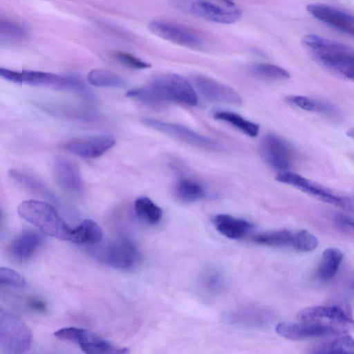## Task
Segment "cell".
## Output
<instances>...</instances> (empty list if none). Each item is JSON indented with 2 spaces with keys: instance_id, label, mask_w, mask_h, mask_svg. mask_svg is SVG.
Masks as SVG:
<instances>
[{
  "instance_id": "cell-1",
  "label": "cell",
  "mask_w": 354,
  "mask_h": 354,
  "mask_svg": "<svg viewBox=\"0 0 354 354\" xmlns=\"http://www.w3.org/2000/svg\"><path fill=\"white\" fill-rule=\"evenodd\" d=\"M126 96L157 107L171 102L189 106L198 104V96L194 86L185 77L174 73L156 75L146 85L128 91Z\"/></svg>"
},
{
  "instance_id": "cell-2",
  "label": "cell",
  "mask_w": 354,
  "mask_h": 354,
  "mask_svg": "<svg viewBox=\"0 0 354 354\" xmlns=\"http://www.w3.org/2000/svg\"><path fill=\"white\" fill-rule=\"evenodd\" d=\"M302 44L320 65L339 76L354 80L353 49L313 34L304 36Z\"/></svg>"
},
{
  "instance_id": "cell-3",
  "label": "cell",
  "mask_w": 354,
  "mask_h": 354,
  "mask_svg": "<svg viewBox=\"0 0 354 354\" xmlns=\"http://www.w3.org/2000/svg\"><path fill=\"white\" fill-rule=\"evenodd\" d=\"M18 214L44 234L62 241H70L72 230L50 204L37 200L23 201Z\"/></svg>"
},
{
  "instance_id": "cell-4",
  "label": "cell",
  "mask_w": 354,
  "mask_h": 354,
  "mask_svg": "<svg viewBox=\"0 0 354 354\" xmlns=\"http://www.w3.org/2000/svg\"><path fill=\"white\" fill-rule=\"evenodd\" d=\"M0 75L8 82L19 84L62 90H83L85 87L81 78L73 75H58L39 71H15L1 67Z\"/></svg>"
},
{
  "instance_id": "cell-5",
  "label": "cell",
  "mask_w": 354,
  "mask_h": 354,
  "mask_svg": "<svg viewBox=\"0 0 354 354\" xmlns=\"http://www.w3.org/2000/svg\"><path fill=\"white\" fill-rule=\"evenodd\" d=\"M32 344V333L28 326L12 313L0 310V344L9 354H24Z\"/></svg>"
},
{
  "instance_id": "cell-6",
  "label": "cell",
  "mask_w": 354,
  "mask_h": 354,
  "mask_svg": "<svg viewBox=\"0 0 354 354\" xmlns=\"http://www.w3.org/2000/svg\"><path fill=\"white\" fill-rule=\"evenodd\" d=\"M175 3L190 15L218 24H234L242 16V10L232 1H184Z\"/></svg>"
},
{
  "instance_id": "cell-7",
  "label": "cell",
  "mask_w": 354,
  "mask_h": 354,
  "mask_svg": "<svg viewBox=\"0 0 354 354\" xmlns=\"http://www.w3.org/2000/svg\"><path fill=\"white\" fill-rule=\"evenodd\" d=\"M95 258L111 268L128 270L135 268L140 260V254L135 243L127 238L111 241L95 252Z\"/></svg>"
},
{
  "instance_id": "cell-8",
  "label": "cell",
  "mask_w": 354,
  "mask_h": 354,
  "mask_svg": "<svg viewBox=\"0 0 354 354\" xmlns=\"http://www.w3.org/2000/svg\"><path fill=\"white\" fill-rule=\"evenodd\" d=\"M55 336L63 341L77 344L85 354H129V350L112 344L93 333L77 327H66L55 332Z\"/></svg>"
},
{
  "instance_id": "cell-9",
  "label": "cell",
  "mask_w": 354,
  "mask_h": 354,
  "mask_svg": "<svg viewBox=\"0 0 354 354\" xmlns=\"http://www.w3.org/2000/svg\"><path fill=\"white\" fill-rule=\"evenodd\" d=\"M300 322L317 323L334 327L342 333L354 331V319L348 309L337 305L313 306L299 310Z\"/></svg>"
},
{
  "instance_id": "cell-10",
  "label": "cell",
  "mask_w": 354,
  "mask_h": 354,
  "mask_svg": "<svg viewBox=\"0 0 354 354\" xmlns=\"http://www.w3.org/2000/svg\"><path fill=\"white\" fill-rule=\"evenodd\" d=\"M276 180L292 186L325 203L348 210L351 209V197L337 192L299 174L290 171L280 172L276 176Z\"/></svg>"
},
{
  "instance_id": "cell-11",
  "label": "cell",
  "mask_w": 354,
  "mask_h": 354,
  "mask_svg": "<svg viewBox=\"0 0 354 354\" xmlns=\"http://www.w3.org/2000/svg\"><path fill=\"white\" fill-rule=\"evenodd\" d=\"M141 122L151 129L199 148L212 151H219L223 149L222 145L216 140L179 124L151 118H143Z\"/></svg>"
},
{
  "instance_id": "cell-12",
  "label": "cell",
  "mask_w": 354,
  "mask_h": 354,
  "mask_svg": "<svg viewBox=\"0 0 354 354\" xmlns=\"http://www.w3.org/2000/svg\"><path fill=\"white\" fill-rule=\"evenodd\" d=\"M259 150L263 160L272 168L281 172L292 168L295 151L285 139L274 133H268L261 140Z\"/></svg>"
},
{
  "instance_id": "cell-13",
  "label": "cell",
  "mask_w": 354,
  "mask_h": 354,
  "mask_svg": "<svg viewBox=\"0 0 354 354\" xmlns=\"http://www.w3.org/2000/svg\"><path fill=\"white\" fill-rule=\"evenodd\" d=\"M148 28L156 36L184 47L196 50L205 46V40L198 32L180 24L156 20L151 21Z\"/></svg>"
},
{
  "instance_id": "cell-14",
  "label": "cell",
  "mask_w": 354,
  "mask_h": 354,
  "mask_svg": "<svg viewBox=\"0 0 354 354\" xmlns=\"http://www.w3.org/2000/svg\"><path fill=\"white\" fill-rule=\"evenodd\" d=\"M274 311L261 305H247L227 311L223 315L225 322L237 326L263 328L275 319Z\"/></svg>"
},
{
  "instance_id": "cell-15",
  "label": "cell",
  "mask_w": 354,
  "mask_h": 354,
  "mask_svg": "<svg viewBox=\"0 0 354 354\" xmlns=\"http://www.w3.org/2000/svg\"><path fill=\"white\" fill-rule=\"evenodd\" d=\"M192 81L194 88L208 101L232 105L242 104V98L236 90L212 77L196 75Z\"/></svg>"
},
{
  "instance_id": "cell-16",
  "label": "cell",
  "mask_w": 354,
  "mask_h": 354,
  "mask_svg": "<svg viewBox=\"0 0 354 354\" xmlns=\"http://www.w3.org/2000/svg\"><path fill=\"white\" fill-rule=\"evenodd\" d=\"M275 330L280 336L291 340H304L345 334L332 326L304 322H281L277 324Z\"/></svg>"
},
{
  "instance_id": "cell-17",
  "label": "cell",
  "mask_w": 354,
  "mask_h": 354,
  "mask_svg": "<svg viewBox=\"0 0 354 354\" xmlns=\"http://www.w3.org/2000/svg\"><path fill=\"white\" fill-rule=\"evenodd\" d=\"M52 173L56 184L68 194L83 192L84 184L77 164L64 156H56L52 163Z\"/></svg>"
},
{
  "instance_id": "cell-18",
  "label": "cell",
  "mask_w": 354,
  "mask_h": 354,
  "mask_svg": "<svg viewBox=\"0 0 354 354\" xmlns=\"http://www.w3.org/2000/svg\"><path fill=\"white\" fill-rule=\"evenodd\" d=\"M115 144L113 137L108 135L71 139L64 144L68 152L86 159L100 157Z\"/></svg>"
},
{
  "instance_id": "cell-19",
  "label": "cell",
  "mask_w": 354,
  "mask_h": 354,
  "mask_svg": "<svg viewBox=\"0 0 354 354\" xmlns=\"http://www.w3.org/2000/svg\"><path fill=\"white\" fill-rule=\"evenodd\" d=\"M317 20L354 37V15L328 5L314 3L306 7Z\"/></svg>"
},
{
  "instance_id": "cell-20",
  "label": "cell",
  "mask_w": 354,
  "mask_h": 354,
  "mask_svg": "<svg viewBox=\"0 0 354 354\" xmlns=\"http://www.w3.org/2000/svg\"><path fill=\"white\" fill-rule=\"evenodd\" d=\"M42 242L41 236L36 232H23L10 243L8 251L17 261H24L31 257Z\"/></svg>"
},
{
  "instance_id": "cell-21",
  "label": "cell",
  "mask_w": 354,
  "mask_h": 354,
  "mask_svg": "<svg viewBox=\"0 0 354 354\" xmlns=\"http://www.w3.org/2000/svg\"><path fill=\"white\" fill-rule=\"evenodd\" d=\"M309 354H354V337L345 333L318 342L308 348Z\"/></svg>"
},
{
  "instance_id": "cell-22",
  "label": "cell",
  "mask_w": 354,
  "mask_h": 354,
  "mask_svg": "<svg viewBox=\"0 0 354 354\" xmlns=\"http://www.w3.org/2000/svg\"><path fill=\"white\" fill-rule=\"evenodd\" d=\"M8 174L11 178L33 194L50 201H56L55 196L45 183L32 173L24 169H12Z\"/></svg>"
},
{
  "instance_id": "cell-23",
  "label": "cell",
  "mask_w": 354,
  "mask_h": 354,
  "mask_svg": "<svg viewBox=\"0 0 354 354\" xmlns=\"http://www.w3.org/2000/svg\"><path fill=\"white\" fill-rule=\"evenodd\" d=\"M214 223L221 234L231 239L242 238L252 227L248 221L224 214L216 215Z\"/></svg>"
},
{
  "instance_id": "cell-24",
  "label": "cell",
  "mask_w": 354,
  "mask_h": 354,
  "mask_svg": "<svg viewBox=\"0 0 354 354\" xmlns=\"http://www.w3.org/2000/svg\"><path fill=\"white\" fill-rule=\"evenodd\" d=\"M286 101L304 111L323 113L333 118L338 117L339 115V111L335 106L322 100L292 95L287 96Z\"/></svg>"
},
{
  "instance_id": "cell-25",
  "label": "cell",
  "mask_w": 354,
  "mask_h": 354,
  "mask_svg": "<svg viewBox=\"0 0 354 354\" xmlns=\"http://www.w3.org/2000/svg\"><path fill=\"white\" fill-rule=\"evenodd\" d=\"M344 259L342 251L337 248L324 250L317 268V276L322 281L332 279L337 274Z\"/></svg>"
},
{
  "instance_id": "cell-26",
  "label": "cell",
  "mask_w": 354,
  "mask_h": 354,
  "mask_svg": "<svg viewBox=\"0 0 354 354\" xmlns=\"http://www.w3.org/2000/svg\"><path fill=\"white\" fill-rule=\"evenodd\" d=\"M103 238L101 227L91 219L83 221L72 230L70 241L77 244L95 245Z\"/></svg>"
},
{
  "instance_id": "cell-27",
  "label": "cell",
  "mask_w": 354,
  "mask_h": 354,
  "mask_svg": "<svg viewBox=\"0 0 354 354\" xmlns=\"http://www.w3.org/2000/svg\"><path fill=\"white\" fill-rule=\"evenodd\" d=\"M213 117L217 120L223 121L233 126L250 137H256L260 130V127L258 124L248 120L241 115L232 111H216L214 113Z\"/></svg>"
},
{
  "instance_id": "cell-28",
  "label": "cell",
  "mask_w": 354,
  "mask_h": 354,
  "mask_svg": "<svg viewBox=\"0 0 354 354\" xmlns=\"http://www.w3.org/2000/svg\"><path fill=\"white\" fill-rule=\"evenodd\" d=\"M88 82L97 87L123 88L126 82L120 75L102 68L91 70L87 75Z\"/></svg>"
},
{
  "instance_id": "cell-29",
  "label": "cell",
  "mask_w": 354,
  "mask_h": 354,
  "mask_svg": "<svg viewBox=\"0 0 354 354\" xmlns=\"http://www.w3.org/2000/svg\"><path fill=\"white\" fill-rule=\"evenodd\" d=\"M134 210L138 218L149 224H156L162 216L161 208L146 196L138 198L134 203Z\"/></svg>"
},
{
  "instance_id": "cell-30",
  "label": "cell",
  "mask_w": 354,
  "mask_h": 354,
  "mask_svg": "<svg viewBox=\"0 0 354 354\" xmlns=\"http://www.w3.org/2000/svg\"><path fill=\"white\" fill-rule=\"evenodd\" d=\"M175 193L178 198L185 202H193L201 198L205 195L203 187L198 182L183 178L175 185Z\"/></svg>"
},
{
  "instance_id": "cell-31",
  "label": "cell",
  "mask_w": 354,
  "mask_h": 354,
  "mask_svg": "<svg viewBox=\"0 0 354 354\" xmlns=\"http://www.w3.org/2000/svg\"><path fill=\"white\" fill-rule=\"evenodd\" d=\"M249 73L257 78L271 80H286L290 77L288 71L272 64L260 63L251 66Z\"/></svg>"
},
{
  "instance_id": "cell-32",
  "label": "cell",
  "mask_w": 354,
  "mask_h": 354,
  "mask_svg": "<svg viewBox=\"0 0 354 354\" xmlns=\"http://www.w3.org/2000/svg\"><path fill=\"white\" fill-rule=\"evenodd\" d=\"M292 233L288 230H279L258 234L253 236L254 243L267 246H283L290 244Z\"/></svg>"
},
{
  "instance_id": "cell-33",
  "label": "cell",
  "mask_w": 354,
  "mask_h": 354,
  "mask_svg": "<svg viewBox=\"0 0 354 354\" xmlns=\"http://www.w3.org/2000/svg\"><path fill=\"white\" fill-rule=\"evenodd\" d=\"M318 243V239L315 234L306 230H301L292 234L290 245L297 251L309 252L315 250Z\"/></svg>"
},
{
  "instance_id": "cell-34",
  "label": "cell",
  "mask_w": 354,
  "mask_h": 354,
  "mask_svg": "<svg viewBox=\"0 0 354 354\" xmlns=\"http://www.w3.org/2000/svg\"><path fill=\"white\" fill-rule=\"evenodd\" d=\"M0 35L1 39L8 41H21L28 37V32L23 26L2 17L0 19Z\"/></svg>"
},
{
  "instance_id": "cell-35",
  "label": "cell",
  "mask_w": 354,
  "mask_h": 354,
  "mask_svg": "<svg viewBox=\"0 0 354 354\" xmlns=\"http://www.w3.org/2000/svg\"><path fill=\"white\" fill-rule=\"evenodd\" d=\"M0 283L1 285L23 288L26 282L24 278L16 271L8 268H0Z\"/></svg>"
},
{
  "instance_id": "cell-36",
  "label": "cell",
  "mask_w": 354,
  "mask_h": 354,
  "mask_svg": "<svg viewBox=\"0 0 354 354\" xmlns=\"http://www.w3.org/2000/svg\"><path fill=\"white\" fill-rule=\"evenodd\" d=\"M114 57L121 64L136 69H145L151 67V65L125 51H117L113 54Z\"/></svg>"
},
{
  "instance_id": "cell-37",
  "label": "cell",
  "mask_w": 354,
  "mask_h": 354,
  "mask_svg": "<svg viewBox=\"0 0 354 354\" xmlns=\"http://www.w3.org/2000/svg\"><path fill=\"white\" fill-rule=\"evenodd\" d=\"M204 285L209 291H218L222 287L223 280L216 273H211L204 279Z\"/></svg>"
},
{
  "instance_id": "cell-38",
  "label": "cell",
  "mask_w": 354,
  "mask_h": 354,
  "mask_svg": "<svg viewBox=\"0 0 354 354\" xmlns=\"http://www.w3.org/2000/svg\"><path fill=\"white\" fill-rule=\"evenodd\" d=\"M28 308L37 313H44L47 310L46 304L37 297H30L27 299Z\"/></svg>"
},
{
  "instance_id": "cell-39",
  "label": "cell",
  "mask_w": 354,
  "mask_h": 354,
  "mask_svg": "<svg viewBox=\"0 0 354 354\" xmlns=\"http://www.w3.org/2000/svg\"><path fill=\"white\" fill-rule=\"evenodd\" d=\"M337 219L339 223L354 227V218L349 216H345V215H341L337 217Z\"/></svg>"
},
{
  "instance_id": "cell-40",
  "label": "cell",
  "mask_w": 354,
  "mask_h": 354,
  "mask_svg": "<svg viewBox=\"0 0 354 354\" xmlns=\"http://www.w3.org/2000/svg\"><path fill=\"white\" fill-rule=\"evenodd\" d=\"M346 134L349 138L354 139V128H352L350 130H348V131H346Z\"/></svg>"
},
{
  "instance_id": "cell-41",
  "label": "cell",
  "mask_w": 354,
  "mask_h": 354,
  "mask_svg": "<svg viewBox=\"0 0 354 354\" xmlns=\"http://www.w3.org/2000/svg\"><path fill=\"white\" fill-rule=\"evenodd\" d=\"M351 210L354 212V197L352 198V206Z\"/></svg>"
}]
</instances>
